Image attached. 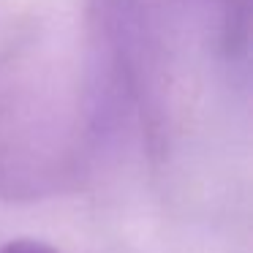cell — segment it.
<instances>
[{"label":"cell","instance_id":"obj_1","mask_svg":"<svg viewBox=\"0 0 253 253\" xmlns=\"http://www.w3.org/2000/svg\"><path fill=\"white\" fill-rule=\"evenodd\" d=\"M0 253H60V251L41 240H11L8 245L0 248Z\"/></svg>","mask_w":253,"mask_h":253}]
</instances>
